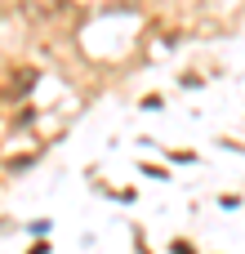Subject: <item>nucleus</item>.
Instances as JSON below:
<instances>
[{
	"instance_id": "1",
	"label": "nucleus",
	"mask_w": 245,
	"mask_h": 254,
	"mask_svg": "<svg viewBox=\"0 0 245 254\" xmlns=\"http://www.w3.org/2000/svg\"><path fill=\"white\" fill-rule=\"evenodd\" d=\"M62 4H67V0H22V9H27L31 18H54Z\"/></svg>"
},
{
	"instance_id": "2",
	"label": "nucleus",
	"mask_w": 245,
	"mask_h": 254,
	"mask_svg": "<svg viewBox=\"0 0 245 254\" xmlns=\"http://www.w3.org/2000/svg\"><path fill=\"white\" fill-rule=\"evenodd\" d=\"M174 254H192V250H187V246H174Z\"/></svg>"
}]
</instances>
